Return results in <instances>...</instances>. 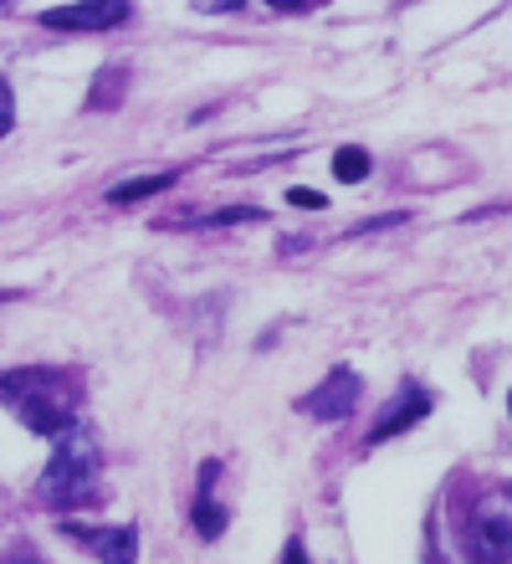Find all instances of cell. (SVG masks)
<instances>
[{
    "label": "cell",
    "instance_id": "6da1fadb",
    "mask_svg": "<svg viewBox=\"0 0 512 564\" xmlns=\"http://www.w3.org/2000/svg\"><path fill=\"white\" fill-rule=\"evenodd\" d=\"M0 401L21 416L26 431L52 436V442H57L62 431L77 426V386H73V375H62V370L31 365V370L0 375Z\"/></svg>",
    "mask_w": 512,
    "mask_h": 564
},
{
    "label": "cell",
    "instance_id": "7a4b0ae2",
    "mask_svg": "<svg viewBox=\"0 0 512 564\" xmlns=\"http://www.w3.org/2000/svg\"><path fill=\"white\" fill-rule=\"evenodd\" d=\"M98 488V446L83 426L62 431L57 446H52V462L42 467V482H36V498L46 508H73L83 503L88 492Z\"/></svg>",
    "mask_w": 512,
    "mask_h": 564
},
{
    "label": "cell",
    "instance_id": "3957f363",
    "mask_svg": "<svg viewBox=\"0 0 512 564\" xmlns=\"http://www.w3.org/2000/svg\"><path fill=\"white\" fill-rule=\"evenodd\" d=\"M471 554L482 564H508L512 560V513L498 503V498H487L477 513H471Z\"/></svg>",
    "mask_w": 512,
    "mask_h": 564
},
{
    "label": "cell",
    "instance_id": "277c9868",
    "mask_svg": "<svg viewBox=\"0 0 512 564\" xmlns=\"http://www.w3.org/2000/svg\"><path fill=\"white\" fill-rule=\"evenodd\" d=\"M118 21H129V0H77L42 11V26L52 31H113Z\"/></svg>",
    "mask_w": 512,
    "mask_h": 564
},
{
    "label": "cell",
    "instance_id": "5b68a950",
    "mask_svg": "<svg viewBox=\"0 0 512 564\" xmlns=\"http://www.w3.org/2000/svg\"><path fill=\"white\" fill-rule=\"evenodd\" d=\"M359 395H364V386H359V375L349 370V365H338V370H328V380H323L318 390H307L303 395V411L318 421H344L359 405Z\"/></svg>",
    "mask_w": 512,
    "mask_h": 564
},
{
    "label": "cell",
    "instance_id": "8992f818",
    "mask_svg": "<svg viewBox=\"0 0 512 564\" xmlns=\"http://www.w3.org/2000/svg\"><path fill=\"white\" fill-rule=\"evenodd\" d=\"M425 416H431V390H425V386H400V390H395V401L384 405V416L374 421V431L364 436V446L390 442V436L410 431L415 421H425Z\"/></svg>",
    "mask_w": 512,
    "mask_h": 564
},
{
    "label": "cell",
    "instance_id": "52a82bcc",
    "mask_svg": "<svg viewBox=\"0 0 512 564\" xmlns=\"http://www.w3.org/2000/svg\"><path fill=\"white\" fill-rule=\"evenodd\" d=\"M67 534L77 544H88L102 564H133L139 560V534H133L129 523L123 529H88V523H67Z\"/></svg>",
    "mask_w": 512,
    "mask_h": 564
},
{
    "label": "cell",
    "instance_id": "ba28073f",
    "mask_svg": "<svg viewBox=\"0 0 512 564\" xmlns=\"http://www.w3.org/2000/svg\"><path fill=\"white\" fill-rule=\"evenodd\" d=\"M216 473H220V462H205V467H200V498H195V534H200V539H220V534H226V523H231V513L210 498Z\"/></svg>",
    "mask_w": 512,
    "mask_h": 564
},
{
    "label": "cell",
    "instance_id": "9c48e42d",
    "mask_svg": "<svg viewBox=\"0 0 512 564\" xmlns=\"http://www.w3.org/2000/svg\"><path fill=\"white\" fill-rule=\"evenodd\" d=\"M179 175H139V180H123V185H113L108 191V206H133V200H149V195H164L175 191Z\"/></svg>",
    "mask_w": 512,
    "mask_h": 564
},
{
    "label": "cell",
    "instance_id": "30bf717a",
    "mask_svg": "<svg viewBox=\"0 0 512 564\" xmlns=\"http://www.w3.org/2000/svg\"><path fill=\"white\" fill-rule=\"evenodd\" d=\"M334 175L344 180V185H359V180L369 175V154H364V149H353V144H344L334 154Z\"/></svg>",
    "mask_w": 512,
    "mask_h": 564
},
{
    "label": "cell",
    "instance_id": "8fae6325",
    "mask_svg": "<svg viewBox=\"0 0 512 564\" xmlns=\"http://www.w3.org/2000/svg\"><path fill=\"white\" fill-rule=\"evenodd\" d=\"M241 221H262V210H257V206H231V210L205 216V226H241Z\"/></svg>",
    "mask_w": 512,
    "mask_h": 564
},
{
    "label": "cell",
    "instance_id": "7c38bea8",
    "mask_svg": "<svg viewBox=\"0 0 512 564\" xmlns=\"http://www.w3.org/2000/svg\"><path fill=\"white\" fill-rule=\"evenodd\" d=\"M11 119H15V98H11V88L0 83V134H11Z\"/></svg>",
    "mask_w": 512,
    "mask_h": 564
},
{
    "label": "cell",
    "instance_id": "4fadbf2b",
    "mask_svg": "<svg viewBox=\"0 0 512 564\" xmlns=\"http://www.w3.org/2000/svg\"><path fill=\"white\" fill-rule=\"evenodd\" d=\"M287 200H293L297 210H318L323 206V195L318 191H303V185H297V191H287Z\"/></svg>",
    "mask_w": 512,
    "mask_h": 564
},
{
    "label": "cell",
    "instance_id": "5bb4252c",
    "mask_svg": "<svg viewBox=\"0 0 512 564\" xmlns=\"http://www.w3.org/2000/svg\"><path fill=\"white\" fill-rule=\"evenodd\" d=\"M195 6H200V11H241L247 0H195Z\"/></svg>",
    "mask_w": 512,
    "mask_h": 564
},
{
    "label": "cell",
    "instance_id": "9a60e30c",
    "mask_svg": "<svg viewBox=\"0 0 512 564\" xmlns=\"http://www.w3.org/2000/svg\"><path fill=\"white\" fill-rule=\"evenodd\" d=\"M282 564H307V550H303V539H293L287 550H282Z\"/></svg>",
    "mask_w": 512,
    "mask_h": 564
},
{
    "label": "cell",
    "instance_id": "2e32d148",
    "mask_svg": "<svg viewBox=\"0 0 512 564\" xmlns=\"http://www.w3.org/2000/svg\"><path fill=\"white\" fill-rule=\"evenodd\" d=\"M266 6H277V11H307V6H318V0H266Z\"/></svg>",
    "mask_w": 512,
    "mask_h": 564
},
{
    "label": "cell",
    "instance_id": "e0dca14e",
    "mask_svg": "<svg viewBox=\"0 0 512 564\" xmlns=\"http://www.w3.org/2000/svg\"><path fill=\"white\" fill-rule=\"evenodd\" d=\"M0 6H6V0H0Z\"/></svg>",
    "mask_w": 512,
    "mask_h": 564
}]
</instances>
